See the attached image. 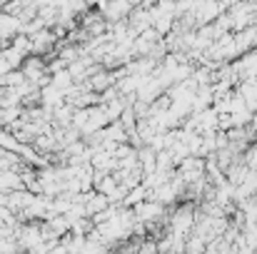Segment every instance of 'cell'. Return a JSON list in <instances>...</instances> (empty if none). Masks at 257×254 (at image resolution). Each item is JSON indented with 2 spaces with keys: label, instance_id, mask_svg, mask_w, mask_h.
<instances>
[]
</instances>
